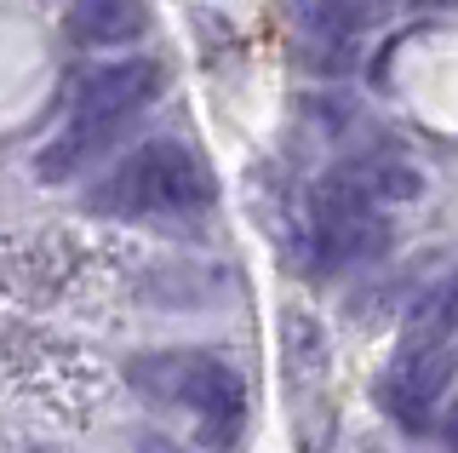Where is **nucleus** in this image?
<instances>
[{
    "label": "nucleus",
    "mask_w": 458,
    "mask_h": 453,
    "mask_svg": "<svg viewBox=\"0 0 458 453\" xmlns=\"http://www.w3.org/2000/svg\"><path fill=\"white\" fill-rule=\"evenodd\" d=\"M166 92V69L155 58H121L109 69H92V75L75 87V104H69V121L52 132V144L35 155L40 178H75L92 155H104L114 138L126 132V121H138L155 98Z\"/></svg>",
    "instance_id": "1"
},
{
    "label": "nucleus",
    "mask_w": 458,
    "mask_h": 453,
    "mask_svg": "<svg viewBox=\"0 0 458 453\" xmlns=\"http://www.w3.org/2000/svg\"><path fill=\"white\" fill-rule=\"evenodd\" d=\"M126 379L155 396V402H178L200 419V442L207 448H235L241 424H247V385L224 356L212 350H149V356H132Z\"/></svg>",
    "instance_id": "2"
},
{
    "label": "nucleus",
    "mask_w": 458,
    "mask_h": 453,
    "mask_svg": "<svg viewBox=\"0 0 458 453\" xmlns=\"http://www.w3.org/2000/svg\"><path fill=\"white\" fill-rule=\"evenodd\" d=\"M218 201L207 161L183 144V138H149L126 155L121 167H109V178L92 190V207L104 212H207Z\"/></svg>",
    "instance_id": "3"
},
{
    "label": "nucleus",
    "mask_w": 458,
    "mask_h": 453,
    "mask_svg": "<svg viewBox=\"0 0 458 453\" xmlns=\"http://www.w3.org/2000/svg\"><path fill=\"white\" fill-rule=\"evenodd\" d=\"M458 373V350L447 338H407L401 345V356L390 362V373H384V407H390L395 424H407V431H424V419L436 414V402L447 396Z\"/></svg>",
    "instance_id": "4"
},
{
    "label": "nucleus",
    "mask_w": 458,
    "mask_h": 453,
    "mask_svg": "<svg viewBox=\"0 0 458 453\" xmlns=\"http://www.w3.org/2000/svg\"><path fill=\"white\" fill-rule=\"evenodd\" d=\"M384 247H390V224H384V218L315 224V235H310V264H315V270H355V264L378 259Z\"/></svg>",
    "instance_id": "5"
},
{
    "label": "nucleus",
    "mask_w": 458,
    "mask_h": 453,
    "mask_svg": "<svg viewBox=\"0 0 458 453\" xmlns=\"http://www.w3.org/2000/svg\"><path fill=\"white\" fill-rule=\"evenodd\" d=\"M143 23H149L143 0H81L69 12V35L81 47H126L143 35Z\"/></svg>",
    "instance_id": "6"
},
{
    "label": "nucleus",
    "mask_w": 458,
    "mask_h": 453,
    "mask_svg": "<svg viewBox=\"0 0 458 453\" xmlns=\"http://www.w3.org/2000/svg\"><path fill=\"white\" fill-rule=\"evenodd\" d=\"M384 12H390V0H310L304 23L327 40H355L367 23H378Z\"/></svg>",
    "instance_id": "7"
},
{
    "label": "nucleus",
    "mask_w": 458,
    "mask_h": 453,
    "mask_svg": "<svg viewBox=\"0 0 458 453\" xmlns=\"http://www.w3.org/2000/svg\"><path fill=\"white\" fill-rule=\"evenodd\" d=\"M447 333H458V270L429 281L419 304L407 310V338H447Z\"/></svg>",
    "instance_id": "8"
},
{
    "label": "nucleus",
    "mask_w": 458,
    "mask_h": 453,
    "mask_svg": "<svg viewBox=\"0 0 458 453\" xmlns=\"http://www.w3.org/2000/svg\"><path fill=\"white\" fill-rule=\"evenodd\" d=\"M138 453H190V448H178V442H166V436H143Z\"/></svg>",
    "instance_id": "9"
},
{
    "label": "nucleus",
    "mask_w": 458,
    "mask_h": 453,
    "mask_svg": "<svg viewBox=\"0 0 458 453\" xmlns=\"http://www.w3.org/2000/svg\"><path fill=\"white\" fill-rule=\"evenodd\" d=\"M441 436H447V453H458V407L447 414V431H441Z\"/></svg>",
    "instance_id": "10"
}]
</instances>
